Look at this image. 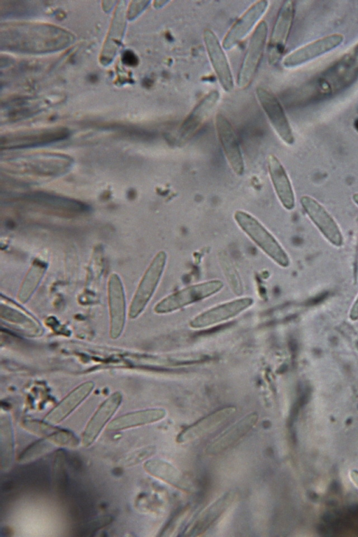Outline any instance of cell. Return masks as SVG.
I'll list each match as a JSON object with an SVG mask.
<instances>
[{"label":"cell","mask_w":358,"mask_h":537,"mask_svg":"<svg viewBox=\"0 0 358 537\" xmlns=\"http://www.w3.org/2000/svg\"><path fill=\"white\" fill-rule=\"evenodd\" d=\"M255 92L260 106L275 132L285 143L292 145L294 141L292 130L278 99L262 87H258Z\"/></svg>","instance_id":"8"},{"label":"cell","mask_w":358,"mask_h":537,"mask_svg":"<svg viewBox=\"0 0 358 537\" xmlns=\"http://www.w3.org/2000/svg\"><path fill=\"white\" fill-rule=\"evenodd\" d=\"M267 167L275 194L287 210H292L295 206L293 189L287 172L280 162L273 155L267 158Z\"/></svg>","instance_id":"22"},{"label":"cell","mask_w":358,"mask_h":537,"mask_svg":"<svg viewBox=\"0 0 358 537\" xmlns=\"http://www.w3.org/2000/svg\"><path fill=\"white\" fill-rule=\"evenodd\" d=\"M46 438L50 439L55 444L59 445L75 446L78 442L77 438L71 432L57 429Z\"/></svg>","instance_id":"32"},{"label":"cell","mask_w":358,"mask_h":537,"mask_svg":"<svg viewBox=\"0 0 358 537\" xmlns=\"http://www.w3.org/2000/svg\"><path fill=\"white\" fill-rule=\"evenodd\" d=\"M143 467L153 477L176 488L186 492H192L194 490V486L191 480L166 461L159 459H148L145 462Z\"/></svg>","instance_id":"20"},{"label":"cell","mask_w":358,"mask_h":537,"mask_svg":"<svg viewBox=\"0 0 358 537\" xmlns=\"http://www.w3.org/2000/svg\"><path fill=\"white\" fill-rule=\"evenodd\" d=\"M259 415L253 412L236 422L206 446L209 455L219 454L228 450L245 436L257 423Z\"/></svg>","instance_id":"18"},{"label":"cell","mask_w":358,"mask_h":537,"mask_svg":"<svg viewBox=\"0 0 358 537\" xmlns=\"http://www.w3.org/2000/svg\"><path fill=\"white\" fill-rule=\"evenodd\" d=\"M122 400L120 392L110 395L98 408L82 435V445L88 447L96 440L106 422L114 415Z\"/></svg>","instance_id":"19"},{"label":"cell","mask_w":358,"mask_h":537,"mask_svg":"<svg viewBox=\"0 0 358 537\" xmlns=\"http://www.w3.org/2000/svg\"><path fill=\"white\" fill-rule=\"evenodd\" d=\"M167 2H168V1H155V3H157V5H156V6H158V7H159V6H164V4H166Z\"/></svg>","instance_id":"38"},{"label":"cell","mask_w":358,"mask_h":537,"mask_svg":"<svg viewBox=\"0 0 358 537\" xmlns=\"http://www.w3.org/2000/svg\"><path fill=\"white\" fill-rule=\"evenodd\" d=\"M108 297L110 315V336L120 337L124 329L126 318V301L124 287L120 278L111 273L108 282Z\"/></svg>","instance_id":"14"},{"label":"cell","mask_w":358,"mask_h":537,"mask_svg":"<svg viewBox=\"0 0 358 537\" xmlns=\"http://www.w3.org/2000/svg\"><path fill=\"white\" fill-rule=\"evenodd\" d=\"M236 412L235 406H227L208 414L182 430L177 436V443H190L214 432L224 424Z\"/></svg>","instance_id":"9"},{"label":"cell","mask_w":358,"mask_h":537,"mask_svg":"<svg viewBox=\"0 0 358 537\" xmlns=\"http://www.w3.org/2000/svg\"><path fill=\"white\" fill-rule=\"evenodd\" d=\"M1 317L9 322L17 324L24 331H32L34 334L38 331V327L35 325L33 320L27 317L24 314L8 306L3 307L1 305ZM16 324V325H17Z\"/></svg>","instance_id":"29"},{"label":"cell","mask_w":358,"mask_h":537,"mask_svg":"<svg viewBox=\"0 0 358 537\" xmlns=\"http://www.w3.org/2000/svg\"><path fill=\"white\" fill-rule=\"evenodd\" d=\"M203 42L209 59L223 90L231 92L234 88V80L224 48L216 34L210 29L203 34Z\"/></svg>","instance_id":"13"},{"label":"cell","mask_w":358,"mask_h":537,"mask_svg":"<svg viewBox=\"0 0 358 537\" xmlns=\"http://www.w3.org/2000/svg\"><path fill=\"white\" fill-rule=\"evenodd\" d=\"M155 452L156 448L154 445L143 447L127 454L121 459V464L127 466L136 465L150 458Z\"/></svg>","instance_id":"31"},{"label":"cell","mask_w":358,"mask_h":537,"mask_svg":"<svg viewBox=\"0 0 358 537\" xmlns=\"http://www.w3.org/2000/svg\"><path fill=\"white\" fill-rule=\"evenodd\" d=\"M188 513V509H184L182 510L179 514L177 515V516L175 517L174 519L171 520L169 525H167L164 529L163 530L162 533L160 534V536H169L171 534L173 531L176 529V527H178L179 525L180 522L185 518V516L187 515V513Z\"/></svg>","instance_id":"33"},{"label":"cell","mask_w":358,"mask_h":537,"mask_svg":"<svg viewBox=\"0 0 358 537\" xmlns=\"http://www.w3.org/2000/svg\"><path fill=\"white\" fill-rule=\"evenodd\" d=\"M268 6V1L266 0L252 4L227 32L222 42V48L228 50L238 45L259 20Z\"/></svg>","instance_id":"15"},{"label":"cell","mask_w":358,"mask_h":537,"mask_svg":"<svg viewBox=\"0 0 358 537\" xmlns=\"http://www.w3.org/2000/svg\"><path fill=\"white\" fill-rule=\"evenodd\" d=\"M352 479H353L354 482L358 486V473L353 472L352 475Z\"/></svg>","instance_id":"37"},{"label":"cell","mask_w":358,"mask_h":537,"mask_svg":"<svg viewBox=\"0 0 358 537\" xmlns=\"http://www.w3.org/2000/svg\"><path fill=\"white\" fill-rule=\"evenodd\" d=\"M13 458V437L11 422L8 417L1 420V468L8 470Z\"/></svg>","instance_id":"27"},{"label":"cell","mask_w":358,"mask_h":537,"mask_svg":"<svg viewBox=\"0 0 358 537\" xmlns=\"http://www.w3.org/2000/svg\"><path fill=\"white\" fill-rule=\"evenodd\" d=\"M217 135L227 160L238 176L244 173V162L241 150L230 122L222 114H217L215 119Z\"/></svg>","instance_id":"12"},{"label":"cell","mask_w":358,"mask_h":537,"mask_svg":"<svg viewBox=\"0 0 358 537\" xmlns=\"http://www.w3.org/2000/svg\"><path fill=\"white\" fill-rule=\"evenodd\" d=\"M255 303L250 296H239L205 310L189 322L192 329H202L231 320L250 308Z\"/></svg>","instance_id":"6"},{"label":"cell","mask_w":358,"mask_h":537,"mask_svg":"<svg viewBox=\"0 0 358 537\" xmlns=\"http://www.w3.org/2000/svg\"><path fill=\"white\" fill-rule=\"evenodd\" d=\"M94 387L92 381L85 382L76 387L47 414L45 422L50 424L62 422L87 398Z\"/></svg>","instance_id":"23"},{"label":"cell","mask_w":358,"mask_h":537,"mask_svg":"<svg viewBox=\"0 0 358 537\" xmlns=\"http://www.w3.org/2000/svg\"><path fill=\"white\" fill-rule=\"evenodd\" d=\"M166 262L167 254L164 250L159 251L152 258L131 300L129 310L130 318H136L148 304L162 277Z\"/></svg>","instance_id":"3"},{"label":"cell","mask_w":358,"mask_h":537,"mask_svg":"<svg viewBox=\"0 0 358 537\" xmlns=\"http://www.w3.org/2000/svg\"><path fill=\"white\" fill-rule=\"evenodd\" d=\"M47 264L41 260H35L25 275L17 294V299L24 303L32 296L43 277Z\"/></svg>","instance_id":"26"},{"label":"cell","mask_w":358,"mask_h":537,"mask_svg":"<svg viewBox=\"0 0 358 537\" xmlns=\"http://www.w3.org/2000/svg\"><path fill=\"white\" fill-rule=\"evenodd\" d=\"M301 204L310 219L317 227L325 238L336 246L343 244V236L336 222L325 208L309 196L300 199Z\"/></svg>","instance_id":"16"},{"label":"cell","mask_w":358,"mask_h":537,"mask_svg":"<svg viewBox=\"0 0 358 537\" xmlns=\"http://www.w3.org/2000/svg\"><path fill=\"white\" fill-rule=\"evenodd\" d=\"M71 159L56 154H43L22 157L8 161L7 169L22 174L56 176L66 171Z\"/></svg>","instance_id":"4"},{"label":"cell","mask_w":358,"mask_h":537,"mask_svg":"<svg viewBox=\"0 0 358 537\" xmlns=\"http://www.w3.org/2000/svg\"><path fill=\"white\" fill-rule=\"evenodd\" d=\"M122 62L129 66H135L138 63V59L135 53L130 50H126L123 52L122 55Z\"/></svg>","instance_id":"34"},{"label":"cell","mask_w":358,"mask_h":537,"mask_svg":"<svg viewBox=\"0 0 358 537\" xmlns=\"http://www.w3.org/2000/svg\"><path fill=\"white\" fill-rule=\"evenodd\" d=\"M219 99V92L213 90L199 101L181 124L179 129L181 139L189 138L202 125Z\"/></svg>","instance_id":"21"},{"label":"cell","mask_w":358,"mask_h":537,"mask_svg":"<svg viewBox=\"0 0 358 537\" xmlns=\"http://www.w3.org/2000/svg\"><path fill=\"white\" fill-rule=\"evenodd\" d=\"M55 444L50 439L45 438L39 440L27 447L19 457L20 462H27L48 452Z\"/></svg>","instance_id":"30"},{"label":"cell","mask_w":358,"mask_h":537,"mask_svg":"<svg viewBox=\"0 0 358 537\" xmlns=\"http://www.w3.org/2000/svg\"><path fill=\"white\" fill-rule=\"evenodd\" d=\"M218 259L224 275L228 282L231 292H233L235 295L241 296L243 292V283L231 259L228 255L223 251L219 252Z\"/></svg>","instance_id":"28"},{"label":"cell","mask_w":358,"mask_h":537,"mask_svg":"<svg viewBox=\"0 0 358 537\" xmlns=\"http://www.w3.org/2000/svg\"><path fill=\"white\" fill-rule=\"evenodd\" d=\"M234 218L241 229L275 263L284 268L289 265L285 250L256 217L245 210H237Z\"/></svg>","instance_id":"1"},{"label":"cell","mask_w":358,"mask_h":537,"mask_svg":"<svg viewBox=\"0 0 358 537\" xmlns=\"http://www.w3.org/2000/svg\"><path fill=\"white\" fill-rule=\"evenodd\" d=\"M344 41L341 34L327 35L310 42L287 55L282 60L286 68H294L310 62L338 47Z\"/></svg>","instance_id":"10"},{"label":"cell","mask_w":358,"mask_h":537,"mask_svg":"<svg viewBox=\"0 0 358 537\" xmlns=\"http://www.w3.org/2000/svg\"><path fill=\"white\" fill-rule=\"evenodd\" d=\"M235 497L236 493L234 490H229L224 493L196 516L187 528L185 535L187 536H198L203 534L231 506L235 500Z\"/></svg>","instance_id":"17"},{"label":"cell","mask_w":358,"mask_h":537,"mask_svg":"<svg viewBox=\"0 0 358 537\" xmlns=\"http://www.w3.org/2000/svg\"><path fill=\"white\" fill-rule=\"evenodd\" d=\"M294 2L285 1L282 4L273 24L268 42V59L276 63L282 55L294 16Z\"/></svg>","instance_id":"7"},{"label":"cell","mask_w":358,"mask_h":537,"mask_svg":"<svg viewBox=\"0 0 358 537\" xmlns=\"http://www.w3.org/2000/svg\"><path fill=\"white\" fill-rule=\"evenodd\" d=\"M68 130L63 128L46 129L7 134L1 136V149H16L48 144L65 138Z\"/></svg>","instance_id":"11"},{"label":"cell","mask_w":358,"mask_h":537,"mask_svg":"<svg viewBox=\"0 0 358 537\" xmlns=\"http://www.w3.org/2000/svg\"><path fill=\"white\" fill-rule=\"evenodd\" d=\"M267 34V23L262 20L257 24L250 38L238 71L236 83L240 89H246L254 80L264 52Z\"/></svg>","instance_id":"5"},{"label":"cell","mask_w":358,"mask_h":537,"mask_svg":"<svg viewBox=\"0 0 358 537\" xmlns=\"http://www.w3.org/2000/svg\"><path fill=\"white\" fill-rule=\"evenodd\" d=\"M352 318H357L358 317V300L356 305L354 306L353 310H352Z\"/></svg>","instance_id":"35"},{"label":"cell","mask_w":358,"mask_h":537,"mask_svg":"<svg viewBox=\"0 0 358 537\" xmlns=\"http://www.w3.org/2000/svg\"><path fill=\"white\" fill-rule=\"evenodd\" d=\"M166 411L160 408H149L127 413L112 420L108 425L110 431H120L149 424L164 419Z\"/></svg>","instance_id":"24"},{"label":"cell","mask_w":358,"mask_h":537,"mask_svg":"<svg viewBox=\"0 0 358 537\" xmlns=\"http://www.w3.org/2000/svg\"><path fill=\"white\" fill-rule=\"evenodd\" d=\"M224 282L219 279L193 284L174 292L160 300L154 307L157 314H169L197 303L220 292Z\"/></svg>","instance_id":"2"},{"label":"cell","mask_w":358,"mask_h":537,"mask_svg":"<svg viewBox=\"0 0 358 537\" xmlns=\"http://www.w3.org/2000/svg\"><path fill=\"white\" fill-rule=\"evenodd\" d=\"M97 78H97L96 75H95V74H90V75L89 76V80H90V82H92V83L96 82V80H97Z\"/></svg>","instance_id":"36"},{"label":"cell","mask_w":358,"mask_h":537,"mask_svg":"<svg viewBox=\"0 0 358 537\" xmlns=\"http://www.w3.org/2000/svg\"><path fill=\"white\" fill-rule=\"evenodd\" d=\"M21 196L27 201L67 213H82L87 209V206L78 201L47 193L31 192L22 194Z\"/></svg>","instance_id":"25"},{"label":"cell","mask_w":358,"mask_h":537,"mask_svg":"<svg viewBox=\"0 0 358 537\" xmlns=\"http://www.w3.org/2000/svg\"><path fill=\"white\" fill-rule=\"evenodd\" d=\"M353 201L358 206V193L355 194L352 196Z\"/></svg>","instance_id":"39"}]
</instances>
